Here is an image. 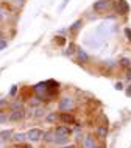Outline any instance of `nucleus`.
Instances as JSON below:
<instances>
[{
	"mask_svg": "<svg viewBox=\"0 0 131 148\" xmlns=\"http://www.w3.org/2000/svg\"><path fill=\"white\" fill-rule=\"evenodd\" d=\"M59 90V83H56L55 79H47L44 83H38L34 86V92L38 94V98H41V101L47 100L50 101V98H53Z\"/></svg>",
	"mask_w": 131,
	"mask_h": 148,
	"instance_id": "obj_1",
	"label": "nucleus"
},
{
	"mask_svg": "<svg viewBox=\"0 0 131 148\" xmlns=\"http://www.w3.org/2000/svg\"><path fill=\"white\" fill-rule=\"evenodd\" d=\"M73 108H75V101H73V98H70V97H62L58 101V109L61 111V112H69Z\"/></svg>",
	"mask_w": 131,
	"mask_h": 148,
	"instance_id": "obj_2",
	"label": "nucleus"
},
{
	"mask_svg": "<svg viewBox=\"0 0 131 148\" xmlns=\"http://www.w3.org/2000/svg\"><path fill=\"white\" fill-rule=\"evenodd\" d=\"M114 11L117 16H126L130 14V5L126 0H116L114 2Z\"/></svg>",
	"mask_w": 131,
	"mask_h": 148,
	"instance_id": "obj_3",
	"label": "nucleus"
},
{
	"mask_svg": "<svg viewBox=\"0 0 131 148\" xmlns=\"http://www.w3.org/2000/svg\"><path fill=\"white\" fill-rule=\"evenodd\" d=\"M111 6V2L109 0H97V2L92 5V10L95 13H106Z\"/></svg>",
	"mask_w": 131,
	"mask_h": 148,
	"instance_id": "obj_4",
	"label": "nucleus"
},
{
	"mask_svg": "<svg viewBox=\"0 0 131 148\" xmlns=\"http://www.w3.org/2000/svg\"><path fill=\"white\" fill-rule=\"evenodd\" d=\"M42 133L44 131L41 130V128H31V130L27 133V140H30V142H38V140H41L42 139Z\"/></svg>",
	"mask_w": 131,
	"mask_h": 148,
	"instance_id": "obj_5",
	"label": "nucleus"
},
{
	"mask_svg": "<svg viewBox=\"0 0 131 148\" xmlns=\"http://www.w3.org/2000/svg\"><path fill=\"white\" fill-rule=\"evenodd\" d=\"M77 62L78 64H86V62H89L91 61V56L87 55V51L86 50H83V49H77Z\"/></svg>",
	"mask_w": 131,
	"mask_h": 148,
	"instance_id": "obj_6",
	"label": "nucleus"
},
{
	"mask_svg": "<svg viewBox=\"0 0 131 148\" xmlns=\"http://www.w3.org/2000/svg\"><path fill=\"white\" fill-rule=\"evenodd\" d=\"M53 131H55V136H70L72 134V128L69 125H59Z\"/></svg>",
	"mask_w": 131,
	"mask_h": 148,
	"instance_id": "obj_7",
	"label": "nucleus"
},
{
	"mask_svg": "<svg viewBox=\"0 0 131 148\" xmlns=\"http://www.w3.org/2000/svg\"><path fill=\"white\" fill-rule=\"evenodd\" d=\"M58 119L61 120L64 125H73V123H77V122H75V117L70 112H61V114H58Z\"/></svg>",
	"mask_w": 131,
	"mask_h": 148,
	"instance_id": "obj_8",
	"label": "nucleus"
},
{
	"mask_svg": "<svg viewBox=\"0 0 131 148\" xmlns=\"http://www.w3.org/2000/svg\"><path fill=\"white\" fill-rule=\"evenodd\" d=\"M23 117H25L23 109H14L13 112L8 115V120H10V122H21Z\"/></svg>",
	"mask_w": 131,
	"mask_h": 148,
	"instance_id": "obj_9",
	"label": "nucleus"
},
{
	"mask_svg": "<svg viewBox=\"0 0 131 148\" xmlns=\"http://www.w3.org/2000/svg\"><path fill=\"white\" fill-rule=\"evenodd\" d=\"M83 148H97V142L92 134H87L83 139Z\"/></svg>",
	"mask_w": 131,
	"mask_h": 148,
	"instance_id": "obj_10",
	"label": "nucleus"
},
{
	"mask_svg": "<svg viewBox=\"0 0 131 148\" xmlns=\"http://www.w3.org/2000/svg\"><path fill=\"white\" fill-rule=\"evenodd\" d=\"M97 137L98 139H102V140H105L106 137H108V134H109V128H108V125H100L97 128Z\"/></svg>",
	"mask_w": 131,
	"mask_h": 148,
	"instance_id": "obj_11",
	"label": "nucleus"
},
{
	"mask_svg": "<svg viewBox=\"0 0 131 148\" xmlns=\"http://www.w3.org/2000/svg\"><path fill=\"white\" fill-rule=\"evenodd\" d=\"M83 25H84V22H83L81 19H78V21H75L72 25L69 27V31H70V33H77L78 30H81V28H83Z\"/></svg>",
	"mask_w": 131,
	"mask_h": 148,
	"instance_id": "obj_12",
	"label": "nucleus"
},
{
	"mask_svg": "<svg viewBox=\"0 0 131 148\" xmlns=\"http://www.w3.org/2000/svg\"><path fill=\"white\" fill-rule=\"evenodd\" d=\"M42 139H44V142L45 143H51L55 140V131L51 130V131H44L42 133Z\"/></svg>",
	"mask_w": 131,
	"mask_h": 148,
	"instance_id": "obj_13",
	"label": "nucleus"
},
{
	"mask_svg": "<svg viewBox=\"0 0 131 148\" xmlns=\"http://www.w3.org/2000/svg\"><path fill=\"white\" fill-rule=\"evenodd\" d=\"M77 44L75 42H69V45L66 47V50H64V55L66 56H72V55H75V51H77Z\"/></svg>",
	"mask_w": 131,
	"mask_h": 148,
	"instance_id": "obj_14",
	"label": "nucleus"
},
{
	"mask_svg": "<svg viewBox=\"0 0 131 148\" xmlns=\"http://www.w3.org/2000/svg\"><path fill=\"white\" fill-rule=\"evenodd\" d=\"M53 142L56 145H66V143H69V136H55Z\"/></svg>",
	"mask_w": 131,
	"mask_h": 148,
	"instance_id": "obj_15",
	"label": "nucleus"
},
{
	"mask_svg": "<svg viewBox=\"0 0 131 148\" xmlns=\"http://www.w3.org/2000/svg\"><path fill=\"white\" fill-rule=\"evenodd\" d=\"M13 130H6V131H0V139L2 140H8V139H11V136H13Z\"/></svg>",
	"mask_w": 131,
	"mask_h": 148,
	"instance_id": "obj_16",
	"label": "nucleus"
},
{
	"mask_svg": "<svg viewBox=\"0 0 131 148\" xmlns=\"http://www.w3.org/2000/svg\"><path fill=\"white\" fill-rule=\"evenodd\" d=\"M13 136H14L13 139H14L16 142H19V143H22V142H23V140H25V139H27V136L23 134V133H16V134H13Z\"/></svg>",
	"mask_w": 131,
	"mask_h": 148,
	"instance_id": "obj_17",
	"label": "nucleus"
},
{
	"mask_svg": "<svg viewBox=\"0 0 131 148\" xmlns=\"http://www.w3.org/2000/svg\"><path fill=\"white\" fill-rule=\"evenodd\" d=\"M45 120H47L49 123H55V122L58 120V112H50V114L45 117Z\"/></svg>",
	"mask_w": 131,
	"mask_h": 148,
	"instance_id": "obj_18",
	"label": "nucleus"
},
{
	"mask_svg": "<svg viewBox=\"0 0 131 148\" xmlns=\"http://www.w3.org/2000/svg\"><path fill=\"white\" fill-rule=\"evenodd\" d=\"M119 62H120V66L125 67V69H131V61H130L128 58H122Z\"/></svg>",
	"mask_w": 131,
	"mask_h": 148,
	"instance_id": "obj_19",
	"label": "nucleus"
},
{
	"mask_svg": "<svg viewBox=\"0 0 131 148\" xmlns=\"http://www.w3.org/2000/svg\"><path fill=\"white\" fill-rule=\"evenodd\" d=\"M55 42H56L58 45H64V44L67 42V39L64 38V36H55Z\"/></svg>",
	"mask_w": 131,
	"mask_h": 148,
	"instance_id": "obj_20",
	"label": "nucleus"
},
{
	"mask_svg": "<svg viewBox=\"0 0 131 148\" xmlns=\"http://www.w3.org/2000/svg\"><path fill=\"white\" fill-rule=\"evenodd\" d=\"M8 14H10V13H8V11H5V10H3V5H0V22H3V21H5Z\"/></svg>",
	"mask_w": 131,
	"mask_h": 148,
	"instance_id": "obj_21",
	"label": "nucleus"
},
{
	"mask_svg": "<svg viewBox=\"0 0 131 148\" xmlns=\"http://www.w3.org/2000/svg\"><path fill=\"white\" fill-rule=\"evenodd\" d=\"M13 5L21 10V8H23V5H25V0H13Z\"/></svg>",
	"mask_w": 131,
	"mask_h": 148,
	"instance_id": "obj_22",
	"label": "nucleus"
},
{
	"mask_svg": "<svg viewBox=\"0 0 131 148\" xmlns=\"http://www.w3.org/2000/svg\"><path fill=\"white\" fill-rule=\"evenodd\" d=\"M6 47H8V41H6V38L0 39V51H2V50H5Z\"/></svg>",
	"mask_w": 131,
	"mask_h": 148,
	"instance_id": "obj_23",
	"label": "nucleus"
},
{
	"mask_svg": "<svg viewBox=\"0 0 131 148\" xmlns=\"http://www.w3.org/2000/svg\"><path fill=\"white\" fill-rule=\"evenodd\" d=\"M42 108H38V109H36V112H34V114H31V117H42V115L44 114H45V112H42Z\"/></svg>",
	"mask_w": 131,
	"mask_h": 148,
	"instance_id": "obj_24",
	"label": "nucleus"
},
{
	"mask_svg": "<svg viewBox=\"0 0 131 148\" xmlns=\"http://www.w3.org/2000/svg\"><path fill=\"white\" fill-rule=\"evenodd\" d=\"M123 34L126 36V39H128V41L131 42V28H130V27H126V28L123 30Z\"/></svg>",
	"mask_w": 131,
	"mask_h": 148,
	"instance_id": "obj_25",
	"label": "nucleus"
},
{
	"mask_svg": "<svg viewBox=\"0 0 131 148\" xmlns=\"http://www.w3.org/2000/svg\"><path fill=\"white\" fill-rule=\"evenodd\" d=\"M11 108H13V111L14 109H22V101H14L13 105H11Z\"/></svg>",
	"mask_w": 131,
	"mask_h": 148,
	"instance_id": "obj_26",
	"label": "nucleus"
},
{
	"mask_svg": "<svg viewBox=\"0 0 131 148\" xmlns=\"http://www.w3.org/2000/svg\"><path fill=\"white\" fill-rule=\"evenodd\" d=\"M70 0H62V3H61V6H59V13H62V11L66 10V6H67V3H69Z\"/></svg>",
	"mask_w": 131,
	"mask_h": 148,
	"instance_id": "obj_27",
	"label": "nucleus"
},
{
	"mask_svg": "<svg viewBox=\"0 0 131 148\" xmlns=\"http://www.w3.org/2000/svg\"><path fill=\"white\" fill-rule=\"evenodd\" d=\"M6 122H8V115L0 112V123H6Z\"/></svg>",
	"mask_w": 131,
	"mask_h": 148,
	"instance_id": "obj_28",
	"label": "nucleus"
},
{
	"mask_svg": "<svg viewBox=\"0 0 131 148\" xmlns=\"http://www.w3.org/2000/svg\"><path fill=\"white\" fill-rule=\"evenodd\" d=\"M114 87H116L117 90H123V84H122L120 81H119V83H116V86H114Z\"/></svg>",
	"mask_w": 131,
	"mask_h": 148,
	"instance_id": "obj_29",
	"label": "nucleus"
},
{
	"mask_svg": "<svg viewBox=\"0 0 131 148\" xmlns=\"http://www.w3.org/2000/svg\"><path fill=\"white\" fill-rule=\"evenodd\" d=\"M16 92H17V86H13V89L10 90V95L13 97V95H16Z\"/></svg>",
	"mask_w": 131,
	"mask_h": 148,
	"instance_id": "obj_30",
	"label": "nucleus"
},
{
	"mask_svg": "<svg viewBox=\"0 0 131 148\" xmlns=\"http://www.w3.org/2000/svg\"><path fill=\"white\" fill-rule=\"evenodd\" d=\"M6 105H8V100H0V108H3Z\"/></svg>",
	"mask_w": 131,
	"mask_h": 148,
	"instance_id": "obj_31",
	"label": "nucleus"
},
{
	"mask_svg": "<svg viewBox=\"0 0 131 148\" xmlns=\"http://www.w3.org/2000/svg\"><path fill=\"white\" fill-rule=\"evenodd\" d=\"M126 78L131 79V69H126Z\"/></svg>",
	"mask_w": 131,
	"mask_h": 148,
	"instance_id": "obj_32",
	"label": "nucleus"
},
{
	"mask_svg": "<svg viewBox=\"0 0 131 148\" xmlns=\"http://www.w3.org/2000/svg\"><path fill=\"white\" fill-rule=\"evenodd\" d=\"M125 94L128 95V97H131V86H128V89L125 90Z\"/></svg>",
	"mask_w": 131,
	"mask_h": 148,
	"instance_id": "obj_33",
	"label": "nucleus"
},
{
	"mask_svg": "<svg viewBox=\"0 0 131 148\" xmlns=\"http://www.w3.org/2000/svg\"><path fill=\"white\" fill-rule=\"evenodd\" d=\"M62 148H75V145H72V143H70V145H66V147H62Z\"/></svg>",
	"mask_w": 131,
	"mask_h": 148,
	"instance_id": "obj_34",
	"label": "nucleus"
}]
</instances>
